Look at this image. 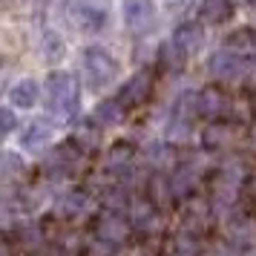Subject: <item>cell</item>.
Instances as JSON below:
<instances>
[{
  "label": "cell",
  "mask_w": 256,
  "mask_h": 256,
  "mask_svg": "<svg viewBox=\"0 0 256 256\" xmlns=\"http://www.w3.org/2000/svg\"><path fill=\"white\" fill-rule=\"evenodd\" d=\"M46 106L58 121H75L81 106V84L72 72H52L46 78Z\"/></svg>",
  "instance_id": "obj_1"
},
{
  "label": "cell",
  "mask_w": 256,
  "mask_h": 256,
  "mask_svg": "<svg viewBox=\"0 0 256 256\" xmlns=\"http://www.w3.org/2000/svg\"><path fill=\"white\" fill-rule=\"evenodd\" d=\"M81 66L86 75V86L101 92L118 78V60L104 46H86L81 55Z\"/></svg>",
  "instance_id": "obj_2"
},
{
  "label": "cell",
  "mask_w": 256,
  "mask_h": 256,
  "mask_svg": "<svg viewBox=\"0 0 256 256\" xmlns=\"http://www.w3.org/2000/svg\"><path fill=\"white\" fill-rule=\"evenodd\" d=\"M208 70L216 81H228V84H250L256 81V64L250 58H239L233 52H216L210 55Z\"/></svg>",
  "instance_id": "obj_3"
},
{
  "label": "cell",
  "mask_w": 256,
  "mask_h": 256,
  "mask_svg": "<svg viewBox=\"0 0 256 256\" xmlns=\"http://www.w3.org/2000/svg\"><path fill=\"white\" fill-rule=\"evenodd\" d=\"M106 0H66L64 14L75 29L81 32H101L106 26Z\"/></svg>",
  "instance_id": "obj_4"
},
{
  "label": "cell",
  "mask_w": 256,
  "mask_h": 256,
  "mask_svg": "<svg viewBox=\"0 0 256 256\" xmlns=\"http://www.w3.org/2000/svg\"><path fill=\"white\" fill-rule=\"evenodd\" d=\"M84 158H86V152H81L72 141L55 144V147L46 152L44 173H46L49 178H72V176H78L84 170Z\"/></svg>",
  "instance_id": "obj_5"
},
{
  "label": "cell",
  "mask_w": 256,
  "mask_h": 256,
  "mask_svg": "<svg viewBox=\"0 0 256 256\" xmlns=\"http://www.w3.org/2000/svg\"><path fill=\"white\" fill-rule=\"evenodd\" d=\"M92 236L98 242L110 244V248H121V244H127L132 239V224H130L124 213L104 208L92 222Z\"/></svg>",
  "instance_id": "obj_6"
},
{
  "label": "cell",
  "mask_w": 256,
  "mask_h": 256,
  "mask_svg": "<svg viewBox=\"0 0 256 256\" xmlns=\"http://www.w3.org/2000/svg\"><path fill=\"white\" fill-rule=\"evenodd\" d=\"M239 187H242V170L224 164L210 182V208H233V202L239 198Z\"/></svg>",
  "instance_id": "obj_7"
},
{
  "label": "cell",
  "mask_w": 256,
  "mask_h": 256,
  "mask_svg": "<svg viewBox=\"0 0 256 256\" xmlns=\"http://www.w3.org/2000/svg\"><path fill=\"white\" fill-rule=\"evenodd\" d=\"M90 213H95V202L86 190H78V187L60 193L58 202H55V216L64 222H78L84 216H90Z\"/></svg>",
  "instance_id": "obj_8"
},
{
  "label": "cell",
  "mask_w": 256,
  "mask_h": 256,
  "mask_svg": "<svg viewBox=\"0 0 256 256\" xmlns=\"http://www.w3.org/2000/svg\"><path fill=\"white\" fill-rule=\"evenodd\" d=\"M196 112L202 118H210V121H219V118H228L233 112V101L230 95L219 90V86H208L196 92Z\"/></svg>",
  "instance_id": "obj_9"
},
{
  "label": "cell",
  "mask_w": 256,
  "mask_h": 256,
  "mask_svg": "<svg viewBox=\"0 0 256 256\" xmlns=\"http://www.w3.org/2000/svg\"><path fill=\"white\" fill-rule=\"evenodd\" d=\"M152 84H156V75H152V70H138L127 84H124V86H121L118 101L124 104V110L147 104V98L152 95Z\"/></svg>",
  "instance_id": "obj_10"
},
{
  "label": "cell",
  "mask_w": 256,
  "mask_h": 256,
  "mask_svg": "<svg viewBox=\"0 0 256 256\" xmlns=\"http://www.w3.org/2000/svg\"><path fill=\"white\" fill-rule=\"evenodd\" d=\"M124 24L136 35H147L156 26V3L152 0H124Z\"/></svg>",
  "instance_id": "obj_11"
},
{
  "label": "cell",
  "mask_w": 256,
  "mask_h": 256,
  "mask_svg": "<svg viewBox=\"0 0 256 256\" xmlns=\"http://www.w3.org/2000/svg\"><path fill=\"white\" fill-rule=\"evenodd\" d=\"M242 138V127L239 124H233V121H210L208 127L202 130V144L208 147V150H224V147H233L236 141Z\"/></svg>",
  "instance_id": "obj_12"
},
{
  "label": "cell",
  "mask_w": 256,
  "mask_h": 256,
  "mask_svg": "<svg viewBox=\"0 0 256 256\" xmlns=\"http://www.w3.org/2000/svg\"><path fill=\"white\" fill-rule=\"evenodd\" d=\"M210 224H213V210H210L208 202H202V198L187 202V208L182 210V233L202 236V233L210 230Z\"/></svg>",
  "instance_id": "obj_13"
},
{
  "label": "cell",
  "mask_w": 256,
  "mask_h": 256,
  "mask_svg": "<svg viewBox=\"0 0 256 256\" xmlns=\"http://www.w3.org/2000/svg\"><path fill=\"white\" fill-rule=\"evenodd\" d=\"M52 138H55V127L46 118H32L20 132V147L26 152H44L52 144Z\"/></svg>",
  "instance_id": "obj_14"
},
{
  "label": "cell",
  "mask_w": 256,
  "mask_h": 256,
  "mask_svg": "<svg viewBox=\"0 0 256 256\" xmlns=\"http://www.w3.org/2000/svg\"><path fill=\"white\" fill-rule=\"evenodd\" d=\"M136 164V144L132 141H116L104 156V170L112 176H124Z\"/></svg>",
  "instance_id": "obj_15"
},
{
  "label": "cell",
  "mask_w": 256,
  "mask_h": 256,
  "mask_svg": "<svg viewBox=\"0 0 256 256\" xmlns=\"http://www.w3.org/2000/svg\"><path fill=\"white\" fill-rule=\"evenodd\" d=\"M198 176H202V167L198 164H178L173 170V176H167L170 178V190H173V198L176 202H182V198H190L193 193V187L198 184Z\"/></svg>",
  "instance_id": "obj_16"
},
{
  "label": "cell",
  "mask_w": 256,
  "mask_h": 256,
  "mask_svg": "<svg viewBox=\"0 0 256 256\" xmlns=\"http://www.w3.org/2000/svg\"><path fill=\"white\" fill-rule=\"evenodd\" d=\"M236 12V3L233 0H202L198 6V20L208 26H222L228 24Z\"/></svg>",
  "instance_id": "obj_17"
},
{
  "label": "cell",
  "mask_w": 256,
  "mask_h": 256,
  "mask_svg": "<svg viewBox=\"0 0 256 256\" xmlns=\"http://www.w3.org/2000/svg\"><path fill=\"white\" fill-rule=\"evenodd\" d=\"M144 198H147L156 210L170 208V204L176 202L173 190H170V178H167L164 173H152L150 178H147V193H144Z\"/></svg>",
  "instance_id": "obj_18"
},
{
  "label": "cell",
  "mask_w": 256,
  "mask_h": 256,
  "mask_svg": "<svg viewBox=\"0 0 256 256\" xmlns=\"http://www.w3.org/2000/svg\"><path fill=\"white\" fill-rule=\"evenodd\" d=\"M170 40H173L176 46H178L187 58H190V55H196L198 49L204 46V29H202L198 24H182L173 32V38H170Z\"/></svg>",
  "instance_id": "obj_19"
},
{
  "label": "cell",
  "mask_w": 256,
  "mask_h": 256,
  "mask_svg": "<svg viewBox=\"0 0 256 256\" xmlns=\"http://www.w3.org/2000/svg\"><path fill=\"white\" fill-rule=\"evenodd\" d=\"M70 141H72V144H75L81 152H95L98 147H101V127L95 124L92 118H90V121H78Z\"/></svg>",
  "instance_id": "obj_20"
},
{
  "label": "cell",
  "mask_w": 256,
  "mask_h": 256,
  "mask_svg": "<svg viewBox=\"0 0 256 256\" xmlns=\"http://www.w3.org/2000/svg\"><path fill=\"white\" fill-rule=\"evenodd\" d=\"M124 116H127V110H124V104H121L118 98H104L101 104L95 106L92 121L98 127H116V124L124 121Z\"/></svg>",
  "instance_id": "obj_21"
},
{
  "label": "cell",
  "mask_w": 256,
  "mask_h": 256,
  "mask_svg": "<svg viewBox=\"0 0 256 256\" xmlns=\"http://www.w3.org/2000/svg\"><path fill=\"white\" fill-rule=\"evenodd\" d=\"M9 98H12L14 106H20V110H32V106L38 104V98H40V86H38V81H32V78H24V81H18L12 86Z\"/></svg>",
  "instance_id": "obj_22"
},
{
  "label": "cell",
  "mask_w": 256,
  "mask_h": 256,
  "mask_svg": "<svg viewBox=\"0 0 256 256\" xmlns=\"http://www.w3.org/2000/svg\"><path fill=\"white\" fill-rule=\"evenodd\" d=\"M224 52H233L239 58H250V55H256V35L250 29L233 32V35L224 38Z\"/></svg>",
  "instance_id": "obj_23"
},
{
  "label": "cell",
  "mask_w": 256,
  "mask_h": 256,
  "mask_svg": "<svg viewBox=\"0 0 256 256\" xmlns=\"http://www.w3.org/2000/svg\"><path fill=\"white\" fill-rule=\"evenodd\" d=\"M228 242L233 248H242V250L256 244V224L250 219H233L228 228Z\"/></svg>",
  "instance_id": "obj_24"
},
{
  "label": "cell",
  "mask_w": 256,
  "mask_h": 256,
  "mask_svg": "<svg viewBox=\"0 0 256 256\" xmlns=\"http://www.w3.org/2000/svg\"><path fill=\"white\" fill-rule=\"evenodd\" d=\"M187 64V55L182 52V49L176 46L173 40H164L162 49H158V66H162L164 72H182Z\"/></svg>",
  "instance_id": "obj_25"
},
{
  "label": "cell",
  "mask_w": 256,
  "mask_h": 256,
  "mask_svg": "<svg viewBox=\"0 0 256 256\" xmlns=\"http://www.w3.org/2000/svg\"><path fill=\"white\" fill-rule=\"evenodd\" d=\"M167 256H198V242L196 236H190V233H178L170 244V250Z\"/></svg>",
  "instance_id": "obj_26"
},
{
  "label": "cell",
  "mask_w": 256,
  "mask_h": 256,
  "mask_svg": "<svg viewBox=\"0 0 256 256\" xmlns=\"http://www.w3.org/2000/svg\"><path fill=\"white\" fill-rule=\"evenodd\" d=\"M44 58H46L49 64H55V60L64 58V40H60L55 32H46V35H44Z\"/></svg>",
  "instance_id": "obj_27"
},
{
  "label": "cell",
  "mask_w": 256,
  "mask_h": 256,
  "mask_svg": "<svg viewBox=\"0 0 256 256\" xmlns=\"http://www.w3.org/2000/svg\"><path fill=\"white\" fill-rule=\"evenodd\" d=\"M147 156L152 158V164H158V167H164V164L173 162V147L170 144H164V141H156L150 150H147Z\"/></svg>",
  "instance_id": "obj_28"
},
{
  "label": "cell",
  "mask_w": 256,
  "mask_h": 256,
  "mask_svg": "<svg viewBox=\"0 0 256 256\" xmlns=\"http://www.w3.org/2000/svg\"><path fill=\"white\" fill-rule=\"evenodd\" d=\"M14 127H18V118H14V112L9 110V106H0V138H6Z\"/></svg>",
  "instance_id": "obj_29"
},
{
  "label": "cell",
  "mask_w": 256,
  "mask_h": 256,
  "mask_svg": "<svg viewBox=\"0 0 256 256\" xmlns=\"http://www.w3.org/2000/svg\"><path fill=\"white\" fill-rule=\"evenodd\" d=\"M6 86H9V64L0 60V95L6 92Z\"/></svg>",
  "instance_id": "obj_30"
},
{
  "label": "cell",
  "mask_w": 256,
  "mask_h": 256,
  "mask_svg": "<svg viewBox=\"0 0 256 256\" xmlns=\"http://www.w3.org/2000/svg\"><path fill=\"white\" fill-rule=\"evenodd\" d=\"M244 193H248V198L256 204V176H250V178L244 182Z\"/></svg>",
  "instance_id": "obj_31"
},
{
  "label": "cell",
  "mask_w": 256,
  "mask_h": 256,
  "mask_svg": "<svg viewBox=\"0 0 256 256\" xmlns=\"http://www.w3.org/2000/svg\"><path fill=\"white\" fill-rule=\"evenodd\" d=\"M0 256H12V242L0 233Z\"/></svg>",
  "instance_id": "obj_32"
},
{
  "label": "cell",
  "mask_w": 256,
  "mask_h": 256,
  "mask_svg": "<svg viewBox=\"0 0 256 256\" xmlns=\"http://www.w3.org/2000/svg\"><path fill=\"white\" fill-rule=\"evenodd\" d=\"M187 3H190V0H167V9H170V12H178V9H184Z\"/></svg>",
  "instance_id": "obj_33"
},
{
  "label": "cell",
  "mask_w": 256,
  "mask_h": 256,
  "mask_svg": "<svg viewBox=\"0 0 256 256\" xmlns=\"http://www.w3.org/2000/svg\"><path fill=\"white\" fill-rule=\"evenodd\" d=\"M244 256H256V244H250V248H244Z\"/></svg>",
  "instance_id": "obj_34"
},
{
  "label": "cell",
  "mask_w": 256,
  "mask_h": 256,
  "mask_svg": "<svg viewBox=\"0 0 256 256\" xmlns=\"http://www.w3.org/2000/svg\"><path fill=\"white\" fill-rule=\"evenodd\" d=\"M213 256H233V250H216Z\"/></svg>",
  "instance_id": "obj_35"
}]
</instances>
